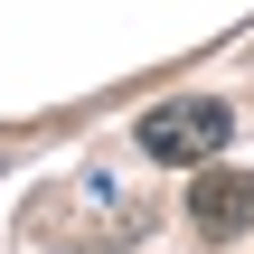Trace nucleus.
Instances as JSON below:
<instances>
[{
  "mask_svg": "<svg viewBox=\"0 0 254 254\" xmlns=\"http://www.w3.org/2000/svg\"><path fill=\"white\" fill-rule=\"evenodd\" d=\"M132 141H141V160H160V170H198V160H217V151L236 141V104H226V94H170V104H151V113L132 123Z\"/></svg>",
  "mask_w": 254,
  "mask_h": 254,
  "instance_id": "obj_1",
  "label": "nucleus"
},
{
  "mask_svg": "<svg viewBox=\"0 0 254 254\" xmlns=\"http://www.w3.org/2000/svg\"><path fill=\"white\" fill-rule=\"evenodd\" d=\"M245 226H254V170H217V160H198V170H189V236L236 245Z\"/></svg>",
  "mask_w": 254,
  "mask_h": 254,
  "instance_id": "obj_2",
  "label": "nucleus"
}]
</instances>
